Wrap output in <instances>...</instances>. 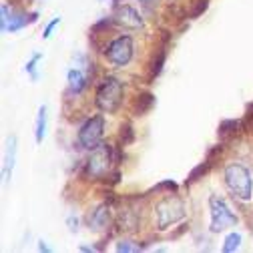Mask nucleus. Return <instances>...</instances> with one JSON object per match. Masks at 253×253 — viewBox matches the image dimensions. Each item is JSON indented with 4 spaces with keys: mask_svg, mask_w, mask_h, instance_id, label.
Returning <instances> with one entry per match:
<instances>
[{
    "mask_svg": "<svg viewBox=\"0 0 253 253\" xmlns=\"http://www.w3.org/2000/svg\"><path fill=\"white\" fill-rule=\"evenodd\" d=\"M225 177V185L229 191L241 199V201H249L253 197V175L251 171L241 165V163H229L223 171Z\"/></svg>",
    "mask_w": 253,
    "mask_h": 253,
    "instance_id": "1",
    "label": "nucleus"
},
{
    "mask_svg": "<svg viewBox=\"0 0 253 253\" xmlns=\"http://www.w3.org/2000/svg\"><path fill=\"white\" fill-rule=\"evenodd\" d=\"M123 94H125L123 83L119 79H115V77H107L97 88V94H94V105L99 107L101 113L113 115V113H117L121 109Z\"/></svg>",
    "mask_w": 253,
    "mask_h": 253,
    "instance_id": "2",
    "label": "nucleus"
},
{
    "mask_svg": "<svg viewBox=\"0 0 253 253\" xmlns=\"http://www.w3.org/2000/svg\"><path fill=\"white\" fill-rule=\"evenodd\" d=\"M115 163L113 157V147L107 143H101L99 147H94L86 159V175L94 181H103L109 177L111 169Z\"/></svg>",
    "mask_w": 253,
    "mask_h": 253,
    "instance_id": "3",
    "label": "nucleus"
},
{
    "mask_svg": "<svg viewBox=\"0 0 253 253\" xmlns=\"http://www.w3.org/2000/svg\"><path fill=\"white\" fill-rule=\"evenodd\" d=\"M209 211H211V221H209V231L211 233H221L233 225H237V215L229 209L223 197L211 195L209 197Z\"/></svg>",
    "mask_w": 253,
    "mask_h": 253,
    "instance_id": "4",
    "label": "nucleus"
},
{
    "mask_svg": "<svg viewBox=\"0 0 253 253\" xmlns=\"http://www.w3.org/2000/svg\"><path fill=\"white\" fill-rule=\"evenodd\" d=\"M155 211H157V227H159V231H165L185 217V203L177 195H167L163 201L157 203Z\"/></svg>",
    "mask_w": 253,
    "mask_h": 253,
    "instance_id": "5",
    "label": "nucleus"
},
{
    "mask_svg": "<svg viewBox=\"0 0 253 253\" xmlns=\"http://www.w3.org/2000/svg\"><path fill=\"white\" fill-rule=\"evenodd\" d=\"M105 137V117L103 115H94L88 121H84V125L79 129L77 141L81 149L92 151L94 147H99L103 143Z\"/></svg>",
    "mask_w": 253,
    "mask_h": 253,
    "instance_id": "6",
    "label": "nucleus"
},
{
    "mask_svg": "<svg viewBox=\"0 0 253 253\" xmlns=\"http://www.w3.org/2000/svg\"><path fill=\"white\" fill-rule=\"evenodd\" d=\"M133 54H135V42H133V39H131L129 35L117 37V39L111 41L109 46L105 48L107 60L111 62L113 67H117V69H123V67L129 65L131 58H133Z\"/></svg>",
    "mask_w": 253,
    "mask_h": 253,
    "instance_id": "7",
    "label": "nucleus"
},
{
    "mask_svg": "<svg viewBox=\"0 0 253 253\" xmlns=\"http://www.w3.org/2000/svg\"><path fill=\"white\" fill-rule=\"evenodd\" d=\"M113 22L123 26V28H129V30H137V28H143V16L129 4H119L115 8V14H113Z\"/></svg>",
    "mask_w": 253,
    "mask_h": 253,
    "instance_id": "8",
    "label": "nucleus"
},
{
    "mask_svg": "<svg viewBox=\"0 0 253 253\" xmlns=\"http://www.w3.org/2000/svg\"><path fill=\"white\" fill-rule=\"evenodd\" d=\"M109 219H111V209H109L107 203H103V205H99L94 211L88 213V219L86 221H88V227L92 231H103L109 225Z\"/></svg>",
    "mask_w": 253,
    "mask_h": 253,
    "instance_id": "9",
    "label": "nucleus"
},
{
    "mask_svg": "<svg viewBox=\"0 0 253 253\" xmlns=\"http://www.w3.org/2000/svg\"><path fill=\"white\" fill-rule=\"evenodd\" d=\"M14 165H16V137L12 135L8 139L6 153H4V163H2V179H4V183H8L12 179Z\"/></svg>",
    "mask_w": 253,
    "mask_h": 253,
    "instance_id": "10",
    "label": "nucleus"
},
{
    "mask_svg": "<svg viewBox=\"0 0 253 253\" xmlns=\"http://www.w3.org/2000/svg\"><path fill=\"white\" fill-rule=\"evenodd\" d=\"M67 81H69V88L73 94H81L88 84V79L81 69H71L67 75Z\"/></svg>",
    "mask_w": 253,
    "mask_h": 253,
    "instance_id": "11",
    "label": "nucleus"
},
{
    "mask_svg": "<svg viewBox=\"0 0 253 253\" xmlns=\"http://www.w3.org/2000/svg\"><path fill=\"white\" fill-rule=\"evenodd\" d=\"M46 121H48L46 105H41V107H39V113H37V123H35V141H37V145H41V143L44 141V135H46Z\"/></svg>",
    "mask_w": 253,
    "mask_h": 253,
    "instance_id": "12",
    "label": "nucleus"
},
{
    "mask_svg": "<svg viewBox=\"0 0 253 253\" xmlns=\"http://www.w3.org/2000/svg\"><path fill=\"white\" fill-rule=\"evenodd\" d=\"M155 105V97L151 92H141L139 97H137V101H135V113L137 115H145L151 107Z\"/></svg>",
    "mask_w": 253,
    "mask_h": 253,
    "instance_id": "13",
    "label": "nucleus"
},
{
    "mask_svg": "<svg viewBox=\"0 0 253 253\" xmlns=\"http://www.w3.org/2000/svg\"><path fill=\"white\" fill-rule=\"evenodd\" d=\"M237 129H239V121L225 119V121H221V125H219V137L221 139H229V137H233L237 133Z\"/></svg>",
    "mask_w": 253,
    "mask_h": 253,
    "instance_id": "14",
    "label": "nucleus"
},
{
    "mask_svg": "<svg viewBox=\"0 0 253 253\" xmlns=\"http://www.w3.org/2000/svg\"><path fill=\"white\" fill-rule=\"evenodd\" d=\"M239 243H241V235L233 231V233H229V235L225 237L221 251H223V253H233V251H237V249H239Z\"/></svg>",
    "mask_w": 253,
    "mask_h": 253,
    "instance_id": "15",
    "label": "nucleus"
},
{
    "mask_svg": "<svg viewBox=\"0 0 253 253\" xmlns=\"http://www.w3.org/2000/svg\"><path fill=\"white\" fill-rule=\"evenodd\" d=\"M26 22H30V20H26V14H24V12H16V14H12V18H10V22H8V30H6V33H16V30H20Z\"/></svg>",
    "mask_w": 253,
    "mask_h": 253,
    "instance_id": "16",
    "label": "nucleus"
},
{
    "mask_svg": "<svg viewBox=\"0 0 253 253\" xmlns=\"http://www.w3.org/2000/svg\"><path fill=\"white\" fill-rule=\"evenodd\" d=\"M165 58H167V52L165 50H159L157 58L153 60V67H151V77H159L161 71H163V65H165Z\"/></svg>",
    "mask_w": 253,
    "mask_h": 253,
    "instance_id": "17",
    "label": "nucleus"
},
{
    "mask_svg": "<svg viewBox=\"0 0 253 253\" xmlns=\"http://www.w3.org/2000/svg\"><path fill=\"white\" fill-rule=\"evenodd\" d=\"M209 165H211L209 161H205V163L197 165V167H195V169L191 171V175H189V177H187L185 185H191V183H195V181H197V179H199L201 175H205V173H207V169H209Z\"/></svg>",
    "mask_w": 253,
    "mask_h": 253,
    "instance_id": "18",
    "label": "nucleus"
},
{
    "mask_svg": "<svg viewBox=\"0 0 253 253\" xmlns=\"http://www.w3.org/2000/svg\"><path fill=\"white\" fill-rule=\"evenodd\" d=\"M42 58V54L41 52H37V54H33V58H30L28 62H26V73L30 75V79H33V81H37L39 79V73H37V65H39V60Z\"/></svg>",
    "mask_w": 253,
    "mask_h": 253,
    "instance_id": "19",
    "label": "nucleus"
},
{
    "mask_svg": "<svg viewBox=\"0 0 253 253\" xmlns=\"http://www.w3.org/2000/svg\"><path fill=\"white\" fill-rule=\"evenodd\" d=\"M141 249H143L141 245H137L135 241H129V239L117 243V251H123V253H137V251H141Z\"/></svg>",
    "mask_w": 253,
    "mask_h": 253,
    "instance_id": "20",
    "label": "nucleus"
},
{
    "mask_svg": "<svg viewBox=\"0 0 253 253\" xmlns=\"http://www.w3.org/2000/svg\"><path fill=\"white\" fill-rule=\"evenodd\" d=\"M0 14H2V18H0V24H2V30L6 33V30H8V22L12 18V12L8 14V4L6 2H2V6H0Z\"/></svg>",
    "mask_w": 253,
    "mask_h": 253,
    "instance_id": "21",
    "label": "nucleus"
},
{
    "mask_svg": "<svg viewBox=\"0 0 253 253\" xmlns=\"http://www.w3.org/2000/svg\"><path fill=\"white\" fill-rule=\"evenodd\" d=\"M56 24H60V16H56V18H52L48 24H46V28H44V33H42V37L44 39H50V35H52V30H54V26Z\"/></svg>",
    "mask_w": 253,
    "mask_h": 253,
    "instance_id": "22",
    "label": "nucleus"
},
{
    "mask_svg": "<svg viewBox=\"0 0 253 253\" xmlns=\"http://www.w3.org/2000/svg\"><path fill=\"white\" fill-rule=\"evenodd\" d=\"M207 6H209V0H199V4H197V8L193 10V14H191V16H193V18H195V16H199L201 12H205V10H207Z\"/></svg>",
    "mask_w": 253,
    "mask_h": 253,
    "instance_id": "23",
    "label": "nucleus"
},
{
    "mask_svg": "<svg viewBox=\"0 0 253 253\" xmlns=\"http://www.w3.org/2000/svg\"><path fill=\"white\" fill-rule=\"evenodd\" d=\"M161 189H173V191H175L177 185H175L173 181H165V183H161V185H157V187H155V191H161Z\"/></svg>",
    "mask_w": 253,
    "mask_h": 253,
    "instance_id": "24",
    "label": "nucleus"
},
{
    "mask_svg": "<svg viewBox=\"0 0 253 253\" xmlns=\"http://www.w3.org/2000/svg\"><path fill=\"white\" fill-rule=\"evenodd\" d=\"M67 223H69V229H71V231H77V229H79V219H77V217L71 215V217L67 219Z\"/></svg>",
    "mask_w": 253,
    "mask_h": 253,
    "instance_id": "25",
    "label": "nucleus"
},
{
    "mask_svg": "<svg viewBox=\"0 0 253 253\" xmlns=\"http://www.w3.org/2000/svg\"><path fill=\"white\" fill-rule=\"evenodd\" d=\"M39 249H41V251H44V253H50V247H48V245H44V241H41V243H39Z\"/></svg>",
    "mask_w": 253,
    "mask_h": 253,
    "instance_id": "26",
    "label": "nucleus"
},
{
    "mask_svg": "<svg viewBox=\"0 0 253 253\" xmlns=\"http://www.w3.org/2000/svg\"><path fill=\"white\" fill-rule=\"evenodd\" d=\"M81 251H94V247H84V245H81Z\"/></svg>",
    "mask_w": 253,
    "mask_h": 253,
    "instance_id": "27",
    "label": "nucleus"
},
{
    "mask_svg": "<svg viewBox=\"0 0 253 253\" xmlns=\"http://www.w3.org/2000/svg\"><path fill=\"white\" fill-rule=\"evenodd\" d=\"M139 2H143V4H151L153 0H139Z\"/></svg>",
    "mask_w": 253,
    "mask_h": 253,
    "instance_id": "28",
    "label": "nucleus"
}]
</instances>
